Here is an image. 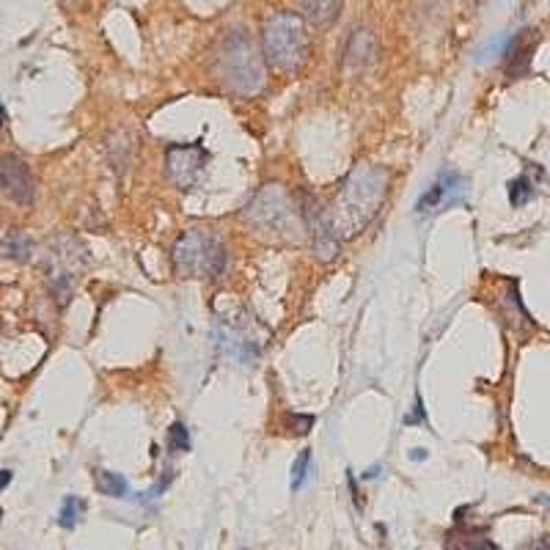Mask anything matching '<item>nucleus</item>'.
Listing matches in <instances>:
<instances>
[{
  "mask_svg": "<svg viewBox=\"0 0 550 550\" xmlns=\"http://www.w3.org/2000/svg\"><path fill=\"white\" fill-rule=\"evenodd\" d=\"M531 198H534V184L528 177H517V179L509 182V204L512 207H523Z\"/></svg>",
  "mask_w": 550,
  "mask_h": 550,
  "instance_id": "nucleus-16",
  "label": "nucleus"
},
{
  "mask_svg": "<svg viewBox=\"0 0 550 550\" xmlns=\"http://www.w3.org/2000/svg\"><path fill=\"white\" fill-rule=\"evenodd\" d=\"M221 80L237 94H256L265 86V64L248 34L231 31L218 55Z\"/></svg>",
  "mask_w": 550,
  "mask_h": 550,
  "instance_id": "nucleus-5",
  "label": "nucleus"
},
{
  "mask_svg": "<svg viewBox=\"0 0 550 550\" xmlns=\"http://www.w3.org/2000/svg\"><path fill=\"white\" fill-rule=\"evenodd\" d=\"M374 52H377V45L371 39L369 31H355L347 42V64L352 66H366L374 61Z\"/></svg>",
  "mask_w": 550,
  "mask_h": 550,
  "instance_id": "nucleus-11",
  "label": "nucleus"
},
{
  "mask_svg": "<svg viewBox=\"0 0 550 550\" xmlns=\"http://www.w3.org/2000/svg\"><path fill=\"white\" fill-rule=\"evenodd\" d=\"M11 476H14L11 470H0V493H3V490L11 484Z\"/></svg>",
  "mask_w": 550,
  "mask_h": 550,
  "instance_id": "nucleus-21",
  "label": "nucleus"
},
{
  "mask_svg": "<svg viewBox=\"0 0 550 550\" xmlns=\"http://www.w3.org/2000/svg\"><path fill=\"white\" fill-rule=\"evenodd\" d=\"M96 490L107 498H124L127 496V479L121 473H113V470H96Z\"/></svg>",
  "mask_w": 550,
  "mask_h": 550,
  "instance_id": "nucleus-13",
  "label": "nucleus"
},
{
  "mask_svg": "<svg viewBox=\"0 0 550 550\" xmlns=\"http://www.w3.org/2000/svg\"><path fill=\"white\" fill-rule=\"evenodd\" d=\"M465 190V182H462V177L457 174H452V171H446V174H440L438 177V182L432 184L421 198H418V204H415V212L418 215H432V212H440L443 207H449V204H457L459 201V193Z\"/></svg>",
  "mask_w": 550,
  "mask_h": 550,
  "instance_id": "nucleus-9",
  "label": "nucleus"
},
{
  "mask_svg": "<svg viewBox=\"0 0 550 550\" xmlns=\"http://www.w3.org/2000/svg\"><path fill=\"white\" fill-rule=\"evenodd\" d=\"M314 426V415L309 412H286L283 415V429H289L292 435H306Z\"/></svg>",
  "mask_w": 550,
  "mask_h": 550,
  "instance_id": "nucleus-18",
  "label": "nucleus"
},
{
  "mask_svg": "<svg viewBox=\"0 0 550 550\" xmlns=\"http://www.w3.org/2000/svg\"><path fill=\"white\" fill-rule=\"evenodd\" d=\"M0 514H3V512H0Z\"/></svg>",
  "mask_w": 550,
  "mask_h": 550,
  "instance_id": "nucleus-27",
  "label": "nucleus"
},
{
  "mask_svg": "<svg viewBox=\"0 0 550 550\" xmlns=\"http://www.w3.org/2000/svg\"><path fill=\"white\" fill-rule=\"evenodd\" d=\"M171 259L179 278H218L226 270L229 253L218 234L207 229H190L177 239Z\"/></svg>",
  "mask_w": 550,
  "mask_h": 550,
  "instance_id": "nucleus-4",
  "label": "nucleus"
},
{
  "mask_svg": "<svg viewBox=\"0 0 550 550\" xmlns=\"http://www.w3.org/2000/svg\"><path fill=\"white\" fill-rule=\"evenodd\" d=\"M86 251L72 239V237H61L52 242V251H50V289L55 295V300L64 306L69 303L72 292H75V283L80 273L86 270Z\"/></svg>",
  "mask_w": 550,
  "mask_h": 550,
  "instance_id": "nucleus-6",
  "label": "nucleus"
},
{
  "mask_svg": "<svg viewBox=\"0 0 550 550\" xmlns=\"http://www.w3.org/2000/svg\"><path fill=\"white\" fill-rule=\"evenodd\" d=\"M377 476H380V468H377V465H374V468H369L366 473H364V479H377Z\"/></svg>",
  "mask_w": 550,
  "mask_h": 550,
  "instance_id": "nucleus-23",
  "label": "nucleus"
},
{
  "mask_svg": "<svg viewBox=\"0 0 550 550\" xmlns=\"http://www.w3.org/2000/svg\"><path fill=\"white\" fill-rule=\"evenodd\" d=\"M207 165V149L198 143H174L165 151V171L168 179L177 184L179 190L195 187Z\"/></svg>",
  "mask_w": 550,
  "mask_h": 550,
  "instance_id": "nucleus-7",
  "label": "nucleus"
},
{
  "mask_svg": "<svg viewBox=\"0 0 550 550\" xmlns=\"http://www.w3.org/2000/svg\"><path fill=\"white\" fill-rule=\"evenodd\" d=\"M410 457H412V459H418V462H421V459H426V454H424V449H415V452H412Z\"/></svg>",
  "mask_w": 550,
  "mask_h": 550,
  "instance_id": "nucleus-24",
  "label": "nucleus"
},
{
  "mask_svg": "<svg viewBox=\"0 0 550 550\" xmlns=\"http://www.w3.org/2000/svg\"><path fill=\"white\" fill-rule=\"evenodd\" d=\"M3 253L11 256V259H17V262H28L31 253H34V239H31L28 234H22V231H14V234L6 237Z\"/></svg>",
  "mask_w": 550,
  "mask_h": 550,
  "instance_id": "nucleus-15",
  "label": "nucleus"
},
{
  "mask_svg": "<svg viewBox=\"0 0 550 550\" xmlns=\"http://www.w3.org/2000/svg\"><path fill=\"white\" fill-rule=\"evenodd\" d=\"M306 17L311 22H320V25H327L336 20L339 8H341V0H300Z\"/></svg>",
  "mask_w": 550,
  "mask_h": 550,
  "instance_id": "nucleus-12",
  "label": "nucleus"
},
{
  "mask_svg": "<svg viewBox=\"0 0 550 550\" xmlns=\"http://www.w3.org/2000/svg\"><path fill=\"white\" fill-rule=\"evenodd\" d=\"M309 462H311V452H300V457L295 459L292 465V493H297L303 484H306V476H309Z\"/></svg>",
  "mask_w": 550,
  "mask_h": 550,
  "instance_id": "nucleus-19",
  "label": "nucleus"
},
{
  "mask_svg": "<svg viewBox=\"0 0 550 550\" xmlns=\"http://www.w3.org/2000/svg\"><path fill=\"white\" fill-rule=\"evenodd\" d=\"M470 550H498L490 540H479V542H473V548Z\"/></svg>",
  "mask_w": 550,
  "mask_h": 550,
  "instance_id": "nucleus-22",
  "label": "nucleus"
},
{
  "mask_svg": "<svg viewBox=\"0 0 550 550\" xmlns=\"http://www.w3.org/2000/svg\"><path fill=\"white\" fill-rule=\"evenodd\" d=\"M3 121H6V110H3V105H0V127H3Z\"/></svg>",
  "mask_w": 550,
  "mask_h": 550,
  "instance_id": "nucleus-25",
  "label": "nucleus"
},
{
  "mask_svg": "<svg viewBox=\"0 0 550 550\" xmlns=\"http://www.w3.org/2000/svg\"><path fill=\"white\" fill-rule=\"evenodd\" d=\"M168 449L171 452H179V454L190 452V429L184 424H179V421L168 426Z\"/></svg>",
  "mask_w": 550,
  "mask_h": 550,
  "instance_id": "nucleus-17",
  "label": "nucleus"
},
{
  "mask_svg": "<svg viewBox=\"0 0 550 550\" xmlns=\"http://www.w3.org/2000/svg\"><path fill=\"white\" fill-rule=\"evenodd\" d=\"M528 34H531V31H523V34L514 36V39L509 42V47L504 50L506 72H509L512 77H520V75L528 69V64H531V52H534V47H537V39L528 42Z\"/></svg>",
  "mask_w": 550,
  "mask_h": 550,
  "instance_id": "nucleus-10",
  "label": "nucleus"
},
{
  "mask_svg": "<svg viewBox=\"0 0 550 550\" xmlns=\"http://www.w3.org/2000/svg\"><path fill=\"white\" fill-rule=\"evenodd\" d=\"M0 193L17 207H31L34 204L36 182H34V174H31L25 160H20L14 154L0 157Z\"/></svg>",
  "mask_w": 550,
  "mask_h": 550,
  "instance_id": "nucleus-8",
  "label": "nucleus"
},
{
  "mask_svg": "<svg viewBox=\"0 0 550 550\" xmlns=\"http://www.w3.org/2000/svg\"><path fill=\"white\" fill-rule=\"evenodd\" d=\"M418 421H424V405H421V396L415 399V408H412V412H408L405 415V424H418Z\"/></svg>",
  "mask_w": 550,
  "mask_h": 550,
  "instance_id": "nucleus-20",
  "label": "nucleus"
},
{
  "mask_svg": "<svg viewBox=\"0 0 550 550\" xmlns=\"http://www.w3.org/2000/svg\"><path fill=\"white\" fill-rule=\"evenodd\" d=\"M262 50L273 69L283 75L300 72L309 58V34L303 17L292 11L270 17L262 31Z\"/></svg>",
  "mask_w": 550,
  "mask_h": 550,
  "instance_id": "nucleus-3",
  "label": "nucleus"
},
{
  "mask_svg": "<svg viewBox=\"0 0 550 550\" xmlns=\"http://www.w3.org/2000/svg\"><path fill=\"white\" fill-rule=\"evenodd\" d=\"M388 193V174L380 165H358L336 193L330 209H325V221L330 234L341 239H352L377 218Z\"/></svg>",
  "mask_w": 550,
  "mask_h": 550,
  "instance_id": "nucleus-1",
  "label": "nucleus"
},
{
  "mask_svg": "<svg viewBox=\"0 0 550 550\" xmlns=\"http://www.w3.org/2000/svg\"><path fill=\"white\" fill-rule=\"evenodd\" d=\"M66 3H75V0H66Z\"/></svg>",
  "mask_w": 550,
  "mask_h": 550,
  "instance_id": "nucleus-26",
  "label": "nucleus"
},
{
  "mask_svg": "<svg viewBox=\"0 0 550 550\" xmlns=\"http://www.w3.org/2000/svg\"><path fill=\"white\" fill-rule=\"evenodd\" d=\"M83 514H86V501L77 498V496H66L64 504H61V509H58V526L72 531V528L83 520Z\"/></svg>",
  "mask_w": 550,
  "mask_h": 550,
  "instance_id": "nucleus-14",
  "label": "nucleus"
},
{
  "mask_svg": "<svg viewBox=\"0 0 550 550\" xmlns=\"http://www.w3.org/2000/svg\"><path fill=\"white\" fill-rule=\"evenodd\" d=\"M242 215L253 229H259L262 234H270L275 239H297L303 231H309L300 207L295 204L292 193L281 184L262 187L251 198V204L245 207Z\"/></svg>",
  "mask_w": 550,
  "mask_h": 550,
  "instance_id": "nucleus-2",
  "label": "nucleus"
}]
</instances>
